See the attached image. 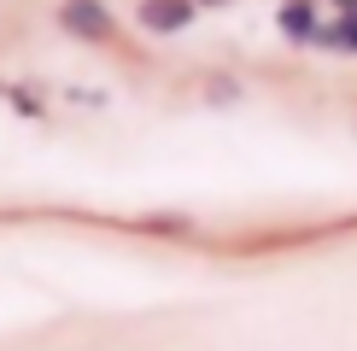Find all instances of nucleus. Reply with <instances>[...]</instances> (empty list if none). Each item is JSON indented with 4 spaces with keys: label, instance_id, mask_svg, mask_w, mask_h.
Segmentation results:
<instances>
[{
    "label": "nucleus",
    "instance_id": "nucleus-6",
    "mask_svg": "<svg viewBox=\"0 0 357 351\" xmlns=\"http://www.w3.org/2000/svg\"><path fill=\"white\" fill-rule=\"evenodd\" d=\"M193 6H222V0H193Z\"/></svg>",
    "mask_w": 357,
    "mask_h": 351
},
{
    "label": "nucleus",
    "instance_id": "nucleus-2",
    "mask_svg": "<svg viewBox=\"0 0 357 351\" xmlns=\"http://www.w3.org/2000/svg\"><path fill=\"white\" fill-rule=\"evenodd\" d=\"M141 24L153 36H176L193 24V0H141Z\"/></svg>",
    "mask_w": 357,
    "mask_h": 351
},
{
    "label": "nucleus",
    "instance_id": "nucleus-4",
    "mask_svg": "<svg viewBox=\"0 0 357 351\" xmlns=\"http://www.w3.org/2000/svg\"><path fill=\"white\" fill-rule=\"evenodd\" d=\"M317 47H340V53H357V12H346V18H334L328 29L317 36Z\"/></svg>",
    "mask_w": 357,
    "mask_h": 351
},
{
    "label": "nucleus",
    "instance_id": "nucleus-7",
    "mask_svg": "<svg viewBox=\"0 0 357 351\" xmlns=\"http://www.w3.org/2000/svg\"><path fill=\"white\" fill-rule=\"evenodd\" d=\"M281 6H293V0H281Z\"/></svg>",
    "mask_w": 357,
    "mask_h": 351
},
{
    "label": "nucleus",
    "instance_id": "nucleus-5",
    "mask_svg": "<svg viewBox=\"0 0 357 351\" xmlns=\"http://www.w3.org/2000/svg\"><path fill=\"white\" fill-rule=\"evenodd\" d=\"M334 6H340V18H346V12H357V0H334Z\"/></svg>",
    "mask_w": 357,
    "mask_h": 351
},
{
    "label": "nucleus",
    "instance_id": "nucleus-3",
    "mask_svg": "<svg viewBox=\"0 0 357 351\" xmlns=\"http://www.w3.org/2000/svg\"><path fill=\"white\" fill-rule=\"evenodd\" d=\"M281 36H287V41H317V36H322V24H317V12H310V0L281 6Z\"/></svg>",
    "mask_w": 357,
    "mask_h": 351
},
{
    "label": "nucleus",
    "instance_id": "nucleus-1",
    "mask_svg": "<svg viewBox=\"0 0 357 351\" xmlns=\"http://www.w3.org/2000/svg\"><path fill=\"white\" fill-rule=\"evenodd\" d=\"M59 24H65L70 36H82V41H112V12L100 6V0H65Z\"/></svg>",
    "mask_w": 357,
    "mask_h": 351
}]
</instances>
